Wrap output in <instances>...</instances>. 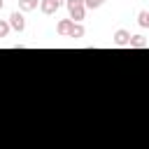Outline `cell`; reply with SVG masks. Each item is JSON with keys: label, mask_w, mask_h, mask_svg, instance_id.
<instances>
[{"label": "cell", "mask_w": 149, "mask_h": 149, "mask_svg": "<svg viewBox=\"0 0 149 149\" xmlns=\"http://www.w3.org/2000/svg\"><path fill=\"white\" fill-rule=\"evenodd\" d=\"M9 28H14L16 33H21L23 28H26V19H23V14L21 12H12V16H9Z\"/></svg>", "instance_id": "obj_1"}, {"label": "cell", "mask_w": 149, "mask_h": 149, "mask_svg": "<svg viewBox=\"0 0 149 149\" xmlns=\"http://www.w3.org/2000/svg\"><path fill=\"white\" fill-rule=\"evenodd\" d=\"M68 12H70V21H72V23H81V21H84V16H86V9H84V5L68 7Z\"/></svg>", "instance_id": "obj_2"}, {"label": "cell", "mask_w": 149, "mask_h": 149, "mask_svg": "<svg viewBox=\"0 0 149 149\" xmlns=\"http://www.w3.org/2000/svg\"><path fill=\"white\" fill-rule=\"evenodd\" d=\"M128 40H130V33H128L126 28H119V30L114 33V44H116V47H128Z\"/></svg>", "instance_id": "obj_3"}, {"label": "cell", "mask_w": 149, "mask_h": 149, "mask_svg": "<svg viewBox=\"0 0 149 149\" xmlns=\"http://www.w3.org/2000/svg\"><path fill=\"white\" fill-rule=\"evenodd\" d=\"M128 47H133V49H144V47H149V42H147L144 35H130Z\"/></svg>", "instance_id": "obj_4"}, {"label": "cell", "mask_w": 149, "mask_h": 149, "mask_svg": "<svg viewBox=\"0 0 149 149\" xmlns=\"http://www.w3.org/2000/svg\"><path fill=\"white\" fill-rule=\"evenodd\" d=\"M70 28H72V21H70V19H61V21L56 23V33L63 35V37L70 35Z\"/></svg>", "instance_id": "obj_5"}, {"label": "cell", "mask_w": 149, "mask_h": 149, "mask_svg": "<svg viewBox=\"0 0 149 149\" xmlns=\"http://www.w3.org/2000/svg\"><path fill=\"white\" fill-rule=\"evenodd\" d=\"M56 9H58V5L54 0H40V12L42 14H56Z\"/></svg>", "instance_id": "obj_6"}, {"label": "cell", "mask_w": 149, "mask_h": 149, "mask_svg": "<svg viewBox=\"0 0 149 149\" xmlns=\"http://www.w3.org/2000/svg\"><path fill=\"white\" fill-rule=\"evenodd\" d=\"M84 35H86V28H84L81 23H72V28H70V35H68V37L79 40V37H84Z\"/></svg>", "instance_id": "obj_7"}, {"label": "cell", "mask_w": 149, "mask_h": 149, "mask_svg": "<svg viewBox=\"0 0 149 149\" xmlns=\"http://www.w3.org/2000/svg\"><path fill=\"white\" fill-rule=\"evenodd\" d=\"M37 5H40V0H19L21 12H33V9H37Z\"/></svg>", "instance_id": "obj_8"}, {"label": "cell", "mask_w": 149, "mask_h": 149, "mask_svg": "<svg viewBox=\"0 0 149 149\" xmlns=\"http://www.w3.org/2000/svg\"><path fill=\"white\" fill-rule=\"evenodd\" d=\"M137 23H140V28H149V12L147 9H142L137 14Z\"/></svg>", "instance_id": "obj_9"}, {"label": "cell", "mask_w": 149, "mask_h": 149, "mask_svg": "<svg viewBox=\"0 0 149 149\" xmlns=\"http://www.w3.org/2000/svg\"><path fill=\"white\" fill-rule=\"evenodd\" d=\"M105 0H84V9H98Z\"/></svg>", "instance_id": "obj_10"}, {"label": "cell", "mask_w": 149, "mask_h": 149, "mask_svg": "<svg viewBox=\"0 0 149 149\" xmlns=\"http://www.w3.org/2000/svg\"><path fill=\"white\" fill-rule=\"evenodd\" d=\"M9 30H12V28H9V23H7L5 19H0V37H7V35H9Z\"/></svg>", "instance_id": "obj_11"}, {"label": "cell", "mask_w": 149, "mask_h": 149, "mask_svg": "<svg viewBox=\"0 0 149 149\" xmlns=\"http://www.w3.org/2000/svg\"><path fill=\"white\" fill-rule=\"evenodd\" d=\"M68 7H77V5H84V0H65Z\"/></svg>", "instance_id": "obj_12"}, {"label": "cell", "mask_w": 149, "mask_h": 149, "mask_svg": "<svg viewBox=\"0 0 149 149\" xmlns=\"http://www.w3.org/2000/svg\"><path fill=\"white\" fill-rule=\"evenodd\" d=\"M54 2H56L58 7H61V5H65V0H54Z\"/></svg>", "instance_id": "obj_13"}, {"label": "cell", "mask_w": 149, "mask_h": 149, "mask_svg": "<svg viewBox=\"0 0 149 149\" xmlns=\"http://www.w3.org/2000/svg\"><path fill=\"white\" fill-rule=\"evenodd\" d=\"M2 7H5V0H0V9H2Z\"/></svg>", "instance_id": "obj_14"}]
</instances>
